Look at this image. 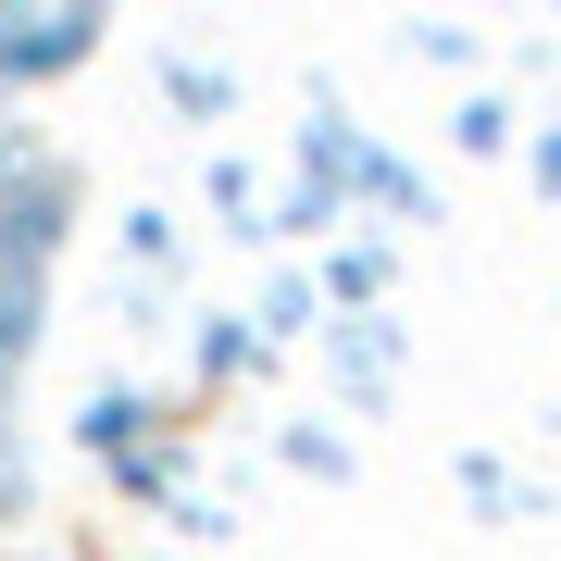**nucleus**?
I'll use <instances>...</instances> for the list:
<instances>
[{"instance_id":"1","label":"nucleus","mask_w":561,"mask_h":561,"mask_svg":"<svg viewBox=\"0 0 561 561\" xmlns=\"http://www.w3.org/2000/svg\"><path fill=\"white\" fill-rule=\"evenodd\" d=\"M76 213H88V175L50 150L38 175L0 201V262H13V275H50V262H62V238H76Z\"/></svg>"},{"instance_id":"2","label":"nucleus","mask_w":561,"mask_h":561,"mask_svg":"<svg viewBox=\"0 0 561 561\" xmlns=\"http://www.w3.org/2000/svg\"><path fill=\"white\" fill-rule=\"evenodd\" d=\"M400 362H412V324L400 312H337V324H324V375H337V400H362V412L400 387Z\"/></svg>"},{"instance_id":"3","label":"nucleus","mask_w":561,"mask_h":561,"mask_svg":"<svg viewBox=\"0 0 561 561\" xmlns=\"http://www.w3.org/2000/svg\"><path fill=\"white\" fill-rule=\"evenodd\" d=\"M101 25H113V0H50V13L25 25L13 50H0V88H50V76H76V62L101 50Z\"/></svg>"},{"instance_id":"4","label":"nucleus","mask_w":561,"mask_h":561,"mask_svg":"<svg viewBox=\"0 0 561 561\" xmlns=\"http://www.w3.org/2000/svg\"><path fill=\"white\" fill-rule=\"evenodd\" d=\"M38 337H50V275H13V262H0V412H13Z\"/></svg>"},{"instance_id":"5","label":"nucleus","mask_w":561,"mask_h":561,"mask_svg":"<svg viewBox=\"0 0 561 561\" xmlns=\"http://www.w3.org/2000/svg\"><path fill=\"white\" fill-rule=\"evenodd\" d=\"M387 275H400V262H387L375 238H350V250H324V312H387Z\"/></svg>"},{"instance_id":"6","label":"nucleus","mask_w":561,"mask_h":561,"mask_svg":"<svg viewBox=\"0 0 561 561\" xmlns=\"http://www.w3.org/2000/svg\"><path fill=\"white\" fill-rule=\"evenodd\" d=\"M150 424H162V400H138V387H88V412H76V437H88V449L113 461V449H138Z\"/></svg>"},{"instance_id":"7","label":"nucleus","mask_w":561,"mask_h":561,"mask_svg":"<svg viewBox=\"0 0 561 561\" xmlns=\"http://www.w3.org/2000/svg\"><path fill=\"white\" fill-rule=\"evenodd\" d=\"M262 324H238V312H201V337H187V362H201V375H262Z\"/></svg>"},{"instance_id":"8","label":"nucleus","mask_w":561,"mask_h":561,"mask_svg":"<svg viewBox=\"0 0 561 561\" xmlns=\"http://www.w3.org/2000/svg\"><path fill=\"white\" fill-rule=\"evenodd\" d=\"M162 101H175V113H201V125H225V113H238V76H225V62H162Z\"/></svg>"},{"instance_id":"9","label":"nucleus","mask_w":561,"mask_h":561,"mask_svg":"<svg viewBox=\"0 0 561 561\" xmlns=\"http://www.w3.org/2000/svg\"><path fill=\"white\" fill-rule=\"evenodd\" d=\"M162 275H175V213H125V287H162Z\"/></svg>"},{"instance_id":"10","label":"nucleus","mask_w":561,"mask_h":561,"mask_svg":"<svg viewBox=\"0 0 561 561\" xmlns=\"http://www.w3.org/2000/svg\"><path fill=\"white\" fill-rule=\"evenodd\" d=\"M201 187H213V213L238 225V238H262V175H250L238 150H213V162H201Z\"/></svg>"},{"instance_id":"11","label":"nucleus","mask_w":561,"mask_h":561,"mask_svg":"<svg viewBox=\"0 0 561 561\" xmlns=\"http://www.w3.org/2000/svg\"><path fill=\"white\" fill-rule=\"evenodd\" d=\"M38 512V461H25V437H13V412H0V537Z\"/></svg>"},{"instance_id":"12","label":"nucleus","mask_w":561,"mask_h":561,"mask_svg":"<svg viewBox=\"0 0 561 561\" xmlns=\"http://www.w3.org/2000/svg\"><path fill=\"white\" fill-rule=\"evenodd\" d=\"M312 312H324V287H312V275H275V287H262V312H250V324H262V337H300Z\"/></svg>"},{"instance_id":"13","label":"nucleus","mask_w":561,"mask_h":561,"mask_svg":"<svg viewBox=\"0 0 561 561\" xmlns=\"http://www.w3.org/2000/svg\"><path fill=\"white\" fill-rule=\"evenodd\" d=\"M287 474H312V486H350V437H324V424H287Z\"/></svg>"},{"instance_id":"14","label":"nucleus","mask_w":561,"mask_h":561,"mask_svg":"<svg viewBox=\"0 0 561 561\" xmlns=\"http://www.w3.org/2000/svg\"><path fill=\"white\" fill-rule=\"evenodd\" d=\"M449 138L474 150V162H486V150H512V101H461V113H449Z\"/></svg>"},{"instance_id":"15","label":"nucleus","mask_w":561,"mask_h":561,"mask_svg":"<svg viewBox=\"0 0 561 561\" xmlns=\"http://www.w3.org/2000/svg\"><path fill=\"white\" fill-rule=\"evenodd\" d=\"M38 162H50V150H38V125H25V113H0V201H13Z\"/></svg>"},{"instance_id":"16","label":"nucleus","mask_w":561,"mask_h":561,"mask_svg":"<svg viewBox=\"0 0 561 561\" xmlns=\"http://www.w3.org/2000/svg\"><path fill=\"white\" fill-rule=\"evenodd\" d=\"M412 62H437V76H461V62H474V38H461V25H412Z\"/></svg>"},{"instance_id":"17","label":"nucleus","mask_w":561,"mask_h":561,"mask_svg":"<svg viewBox=\"0 0 561 561\" xmlns=\"http://www.w3.org/2000/svg\"><path fill=\"white\" fill-rule=\"evenodd\" d=\"M38 13H50V0H0V50H13V38H25Z\"/></svg>"},{"instance_id":"18","label":"nucleus","mask_w":561,"mask_h":561,"mask_svg":"<svg viewBox=\"0 0 561 561\" xmlns=\"http://www.w3.org/2000/svg\"><path fill=\"white\" fill-rule=\"evenodd\" d=\"M537 187H561V138H537Z\"/></svg>"},{"instance_id":"19","label":"nucleus","mask_w":561,"mask_h":561,"mask_svg":"<svg viewBox=\"0 0 561 561\" xmlns=\"http://www.w3.org/2000/svg\"><path fill=\"white\" fill-rule=\"evenodd\" d=\"M549 424H561V412H549Z\"/></svg>"}]
</instances>
